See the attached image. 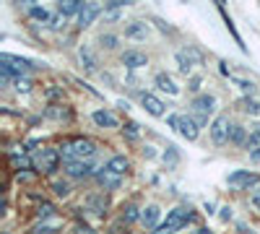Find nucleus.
Returning <instances> with one entry per match:
<instances>
[{"instance_id":"35","label":"nucleus","mask_w":260,"mask_h":234,"mask_svg":"<svg viewBox=\"0 0 260 234\" xmlns=\"http://www.w3.org/2000/svg\"><path fill=\"white\" fill-rule=\"evenodd\" d=\"M122 133H125L127 141H138V138H141V127H138V122H127V125L122 127Z\"/></svg>"},{"instance_id":"39","label":"nucleus","mask_w":260,"mask_h":234,"mask_svg":"<svg viewBox=\"0 0 260 234\" xmlns=\"http://www.w3.org/2000/svg\"><path fill=\"white\" fill-rule=\"evenodd\" d=\"M104 16L110 18V21H117V18H122V11H115V8H104Z\"/></svg>"},{"instance_id":"9","label":"nucleus","mask_w":260,"mask_h":234,"mask_svg":"<svg viewBox=\"0 0 260 234\" xmlns=\"http://www.w3.org/2000/svg\"><path fill=\"white\" fill-rule=\"evenodd\" d=\"M141 104H143V110L151 115V117H164L167 115V104L159 99V96H154V94H141Z\"/></svg>"},{"instance_id":"24","label":"nucleus","mask_w":260,"mask_h":234,"mask_svg":"<svg viewBox=\"0 0 260 234\" xmlns=\"http://www.w3.org/2000/svg\"><path fill=\"white\" fill-rule=\"evenodd\" d=\"M245 151H250V154L260 151V127H252V130H250L247 143H245Z\"/></svg>"},{"instance_id":"27","label":"nucleus","mask_w":260,"mask_h":234,"mask_svg":"<svg viewBox=\"0 0 260 234\" xmlns=\"http://www.w3.org/2000/svg\"><path fill=\"white\" fill-rule=\"evenodd\" d=\"M164 164L172 169V166H177L180 164V151H177V146H167V151H164Z\"/></svg>"},{"instance_id":"28","label":"nucleus","mask_w":260,"mask_h":234,"mask_svg":"<svg viewBox=\"0 0 260 234\" xmlns=\"http://www.w3.org/2000/svg\"><path fill=\"white\" fill-rule=\"evenodd\" d=\"M247 136H250V133L245 130L242 125H234V130H232V143H234V146H242V148H245V143H247Z\"/></svg>"},{"instance_id":"34","label":"nucleus","mask_w":260,"mask_h":234,"mask_svg":"<svg viewBox=\"0 0 260 234\" xmlns=\"http://www.w3.org/2000/svg\"><path fill=\"white\" fill-rule=\"evenodd\" d=\"M232 81L237 83V86H240L247 96H252V91H255V83L250 81V78H240V76H232Z\"/></svg>"},{"instance_id":"25","label":"nucleus","mask_w":260,"mask_h":234,"mask_svg":"<svg viewBox=\"0 0 260 234\" xmlns=\"http://www.w3.org/2000/svg\"><path fill=\"white\" fill-rule=\"evenodd\" d=\"M52 193L57 198H68L71 195V182L68 180H52Z\"/></svg>"},{"instance_id":"29","label":"nucleus","mask_w":260,"mask_h":234,"mask_svg":"<svg viewBox=\"0 0 260 234\" xmlns=\"http://www.w3.org/2000/svg\"><path fill=\"white\" fill-rule=\"evenodd\" d=\"M55 206L52 203H47V200H42L39 206H37V219H52L55 216Z\"/></svg>"},{"instance_id":"5","label":"nucleus","mask_w":260,"mask_h":234,"mask_svg":"<svg viewBox=\"0 0 260 234\" xmlns=\"http://www.w3.org/2000/svg\"><path fill=\"white\" fill-rule=\"evenodd\" d=\"M175 57H177V65H180V71H182L185 76L192 73L198 65H203V52L195 50V47H182V50L175 52Z\"/></svg>"},{"instance_id":"13","label":"nucleus","mask_w":260,"mask_h":234,"mask_svg":"<svg viewBox=\"0 0 260 234\" xmlns=\"http://www.w3.org/2000/svg\"><path fill=\"white\" fill-rule=\"evenodd\" d=\"M107 208H110V198H107L104 193H91L89 198H86V211H91L94 216H104Z\"/></svg>"},{"instance_id":"7","label":"nucleus","mask_w":260,"mask_h":234,"mask_svg":"<svg viewBox=\"0 0 260 234\" xmlns=\"http://www.w3.org/2000/svg\"><path fill=\"white\" fill-rule=\"evenodd\" d=\"M65 169V175H68L71 180H86V177H94V164L91 161H68V164H62Z\"/></svg>"},{"instance_id":"20","label":"nucleus","mask_w":260,"mask_h":234,"mask_svg":"<svg viewBox=\"0 0 260 234\" xmlns=\"http://www.w3.org/2000/svg\"><path fill=\"white\" fill-rule=\"evenodd\" d=\"M110 172H115V175H120V177H125L127 175V169H130V159L127 156H122V154H117V156H112L110 161L104 164Z\"/></svg>"},{"instance_id":"16","label":"nucleus","mask_w":260,"mask_h":234,"mask_svg":"<svg viewBox=\"0 0 260 234\" xmlns=\"http://www.w3.org/2000/svg\"><path fill=\"white\" fill-rule=\"evenodd\" d=\"M99 13H102V6H96V3H86L83 11L78 13V29L91 26V24H94V18H96Z\"/></svg>"},{"instance_id":"30","label":"nucleus","mask_w":260,"mask_h":234,"mask_svg":"<svg viewBox=\"0 0 260 234\" xmlns=\"http://www.w3.org/2000/svg\"><path fill=\"white\" fill-rule=\"evenodd\" d=\"M141 221V214H138V208L133 206V203H127V206H122V221L125 224H133V221Z\"/></svg>"},{"instance_id":"45","label":"nucleus","mask_w":260,"mask_h":234,"mask_svg":"<svg viewBox=\"0 0 260 234\" xmlns=\"http://www.w3.org/2000/svg\"><path fill=\"white\" fill-rule=\"evenodd\" d=\"M250 159H252V161H260V151H255V154H250Z\"/></svg>"},{"instance_id":"36","label":"nucleus","mask_w":260,"mask_h":234,"mask_svg":"<svg viewBox=\"0 0 260 234\" xmlns=\"http://www.w3.org/2000/svg\"><path fill=\"white\" fill-rule=\"evenodd\" d=\"M13 86H16V91H24L26 94V91H31V78H26V76L24 78H16Z\"/></svg>"},{"instance_id":"21","label":"nucleus","mask_w":260,"mask_h":234,"mask_svg":"<svg viewBox=\"0 0 260 234\" xmlns=\"http://www.w3.org/2000/svg\"><path fill=\"white\" fill-rule=\"evenodd\" d=\"M216 8H219V13H221V18H224V24H226V29H229V34L234 37V42H237V45H240V50L242 52H247V47H245V42H242V37H240V31H237V26H234V21H232V16L226 13V8L219 3V6H216Z\"/></svg>"},{"instance_id":"41","label":"nucleus","mask_w":260,"mask_h":234,"mask_svg":"<svg viewBox=\"0 0 260 234\" xmlns=\"http://www.w3.org/2000/svg\"><path fill=\"white\" fill-rule=\"evenodd\" d=\"M76 234H94V229L86 226V224H78V226H76Z\"/></svg>"},{"instance_id":"40","label":"nucleus","mask_w":260,"mask_h":234,"mask_svg":"<svg viewBox=\"0 0 260 234\" xmlns=\"http://www.w3.org/2000/svg\"><path fill=\"white\" fill-rule=\"evenodd\" d=\"M201 83H203V78H201V76H192V78H190V86H187V89H190V91H198V89H201Z\"/></svg>"},{"instance_id":"44","label":"nucleus","mask_w":260,"mask_h":234,"mask_svg":"<svg viewBox=\"0 0 260 234\" xmlns=\"http://www.w3.org/2000/svg\"><path fill=\"white\" fill-rule=\"evenodd\" d=\"M195 234H211V229H206V226H201L198 231H195Z\"/></svg>"},{"instance_id":"22","label":"nucleus","mask_w":260,"mask_h":234,"mask_svg":"<svg viewBox=\"0 0 260 234\" xmlns=\"http://www.w3.org/2000/svg\"><path fill=\"white\" fill-rule=\"evenodd\" d=\"M86 3H81V0H65V3H57V13H62L65 18L73 16V13H81Z\"/></svg>"},{"instance_id":"17","label":"nucleus","mask_w":260,"mask_h":234,"mask_svg":"<svg viewBox=\"0 0 260 234\" xmlns=\"http://www.w3.org/2000/svg\"><path fill=\"white\" fill-rule=\"evenodd\" d=\"M45 117L57 120V122H71L73 120V110L71 107H62V104H50L45 110Z\"/></svg>"},{"instance_id":"12","label":"nucleus","mask_w":260,"mask_h":234,"mask_svg":"<svg viewBox=\"0 0 260 234\" xmlns=\"http://www.w3.org/2000/svg\"><path fill=\"white\" fill-rule=\"evenodd\" d=\"M122 65L130 68V71L146 68V65H148V55L141 52V50H125V52H122Z\"/></svg>"},{"instance_id":"33","label":"nucleus","mask_w":260,"mask_h":234,"mask_svg":"<svg viewBox=\"0 0 260 234\" xmlns=\"http://www.w3.org/2000/svg\"><path fill=\"white\" fill-rule=\"evenodd\" d=\"M78 55H81V62L86 65V71H94V68H96V60H94V55L89 52V47H81Z\"/></svg>"},{"instance_id":"1","label":"nucleus","mask_w":260,"mask_h":234,"mask_svg":"<svg viewBox=\"0 0 260 234\" xmlns=\"http://www.w3.org/2000/svg\"><path fill=\"white\" fill-rule=\"evenodd\" d=\"M94 154H96V143L91 138H83V136L68 138V141H62V146H60L62 164H68V161H91Z\"/></svg>"},{"instance_id":"2","label":"nucleus","mask_w":260,"mask_h":234,"mask_svg":"<svg viewBox=\"0 0 260 234\" xmlns=\"http://www.w3.org/2000/svg\"><path fill=\"white\" fill-rule=\"evenodd\" d=\"M62 156H60V148H50V146H42L34 151L31 156V164H34V172L39 175H52L55 169L60 166Z\"/></svg>"},{"instance_id":"42","label":"nucleus","mask_w":260,"mask_h":234,"mask_svg":"<svg viewBox=\"0 0 260 234\" xmlns=\"http://www.w3.org/2000/svg\"><path fill=\"white\" fill-rule=\"evenodd\" d=\"M221 219H224V221H229V219H232V208H229V206H224V208H221Z\"/></svg>"},{"instance_id":"46","label":"nucleus","mask_w":260,"mask_h":234,"mask_svg":"<svg viewBox=\"0 0 260 234\" xmlns=\"http://www.w3.org/2000/svg\"><path fill=\"white\" fill-rule=\"evenodd\" d=\"M252 200H255V203H257V206H260V195H255V198H252Z\"/></svg>"},{"instance_id":"3","label":"nucleus","mask_w":260,"mask_h":234,"mask_svg":"<svg viewBox=\"0 0 260 234\" xmlns=\"http://www.w3.org/2000/svg\"><path fill=\"white\" fill-rule=\"evenodd\" d=\"M190 221H192V211L185 208V206H177V208H172L169 214H167L164 224H159L154 234H177V231L185 229Z\"/></svg>"},{"instance_id":"6","label":"nucleus","mask_w":260,"mask_h":234,"mask_svg":"<svg viewBox=\"0 0 260 234\" xmlns=\"http://www.w3.org/2000/svg\"><path fill=\"white\" fill-rule=\"evenodd\" d=\"M257 182H260V175L250 172V169H237V172H232V175L226 177V185L234 187V190H250V187L257 185Z\"/></svg>"},{"instance_id":"18","label":"nucleus","mask_w":260,"mask_h":234,"mask_svg":"<svg viewBox=\"0 0 260 234\" xmlns=\"http://www.w3.org/2000/svg\"><path fill=\"white\" fill-rule=\"evenodd\" d=\"M159 216H161V208L159 206H146L143 211H141V224L146 226V229H156V224H159Z\"/></svg>"},{"instance_id":"14","label":"nucleus","mask_w":260,"mask_h":234,"mask_svg":"<svg viewBox=\"0 0 260 234\" xmlns=\"http://www.w3.org/2000/svg\"><path fill=\"white\" fill-rule=\"evenodd\" d=\"M91 120H94L96 127H107V130H112V127H120L117 115L110 112V110H94V112H91Z\"/></svg>"},{"instance_id":"31","label":"nucleus","mask_w":260,"mask_h":234,"mask_svg":"<svg viewBox=\"0 0 260 234\" xmlns=\"http://www.w3.org/2000/svg\"><path fill=\"white\" fill-rule=\"evenodd\" d=\"M117 42H120L117 34H99V45L104 50H117Z\"/></svg>"},{"instance_id":"11","label":"nucleus","mask_w":260,"mask_h":234,"mask_svg":"<svg viewBox=\"0 0 260 234\" xmlns=\"http://www.w3.org/2000/svg\"><path fill=\"white\" fill-rule=\"evenodd\" d=\"M94 180H96V185H99V187H104V190H117V187L122 185V177H120V175H115V172H110L107 166L96 169Z\"/></svg>"},{"instance_id":"38","label":"nucleus","mask_w":260,"mask_h":234,"mask_svg":"<svg viewBox=\"0 0 260 234\" xmlns=\"http://www.w3.org/2000/svg\"><path fill=\"white\" fill-rule=\"evenodd\" d=\"M31 234H57V229L55 226H47V224H39V226L31 229Z\"/></svg>"},{"instance_id":"32","label":"nucleus","mask_w":260,"mask_h":234,"mask_svg":"<svg viewBox=\"0 0 260 234\" xmlns=\"http://www.w3.org/2000/svg\"><path fill=\"white\" fill-rule=\"evenodd\" d=\"M242 110H245L247 115H255V117H257V115H260V102L252 99V96H245V99H242Z\"/></svg>"},{"instance_id":"23","label":"nucleus","mask_w":260,"mask_h":234,"mask_svg":"<svg viewBox=\"0 0 260 234\" xmlns=\"http://www.w3.org/2000/svg\"><path fill=\"white\" fill-rule=\"evenodd\" d=\"M26 11H29V18H34V21H42V24H50V21H52V16H50V11H47V8L29 6Z\"/></svg>"},{"instance_id":"37","label":"nucleus","mask_w":260,"mask_h":234,"mask_svg":"<svg viewBox=\"0 0 260 234\" xmlns=\"http://www.w3.org/2000/svg\"><path fill=\"white\" fill-rule=\"evenodd\" d=\"M50 26H52L55 31H60V29H65V16H62V13H57V16H52V21H50Z\"/></svg>"},{"instance_id":"4","label":"nucleus","mask_w":260,"mask_h":234,"mask_svg":"<svg viewBox=\"0 0 260 234\" xmlns=\"http://www.w3.org/2000/svg\"><path fill=\"white\" fill-rule=\"evenodd\" d=\"M232 130H234V125H232L229 115H216L211 122V141L216 146H226V143H232Z\"/></svg>"},{"instance_id":"8","label":"nucleus","mask_w":260,"mask_h":234,"mask_svg":"<svg viewBox=\"0 0 260 234\" xmlns=\"http://www.w3.org/2000/svg\"><path fill=\"white\" fill-rule=\"evenodd\" d=\"M192 112L198 117H208L213 110H216V96L213 94H195V99L190 102Z\"/></svg>"},{"instance_id":"15","label":"nucleus","mask_w":260,"mask_h":234,"mask_svg":"<svg viewBox=\"0 0 260 234\" xmlns=\"http://www.w3.org/2000/svg\"><path fill=\"white\" fill-rule=\"evenodd\" d=\"M148 37V24L146 21H130L125 26V39H133V42H143Z\"/></svg>"},{"instance_id":"19","label":"nucleus","mask_w":260,"mask_h":234,"mask_svg":"<svg viewBox=\"0 0 260 234\" xmlns=\"http://www.w3.org/2000/svg\"><path fill=\"white\" fill-rule=\"evenodd\" d=\"M154 83H156V89H159V91H167V94H172V96H177V94H180V86L175 83V78H172L169 73H156Z\"/></svg>"},{"instance_id":"26","label":"nucleus","mask_w":260,"mask_h":234,"mask_svg":"<svg viewBox=\"0 0 260 234\" xmlns=\"http://www.w3.org/2000/svg\"><path fill=\"white\" fill-rule=\"evenodd\" d=\"M8 159H11V166L18 169V172H24V169H34V164H31L29 156H16V154H11Z\"/></svg>"},{"instance_id":"10","label":"nucleus","mask_w":260,"mask_h":234,"mask_svg":"<svg viewBox=\"0 0 260 234\" xmlns=\"http://www.w3.org/2000/svg\"><path fill=\"white\" fill-rule=\"evenodd\" d=\"M175 130H177L185 141H195V138H198V133H201V127H198V122H195L190 115H180Z\"/></svg>"},{"instance_id":"43","label":"nucleus","mask_w":260,"mask_h":234,"mask_svg":"<svg viewBox=\"0 0 260 234\" xmlns=\"http://www.w3.org/2000/svg\"><path fill=\"white\" fill-rule=\"evenodd\" d=\"M57 96H62L60 89H47V99H57Z\"/></svg>"}]
</instances>
